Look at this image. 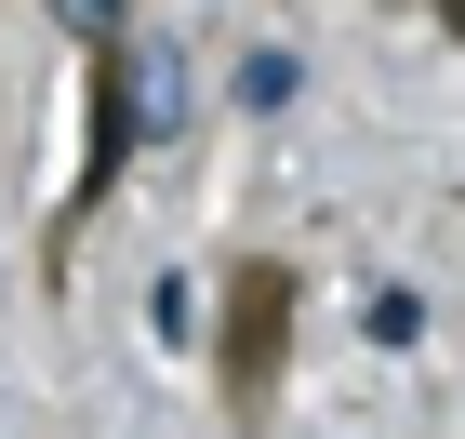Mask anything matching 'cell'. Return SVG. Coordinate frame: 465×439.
Segmentation results:
<instances>
[{"label": "cell", "mask_w": 465, "mask_h": 439, "mask_svg": "<svg viewBox=\"0 0 465 439\" xmlns=\"http://www.w3.org/2000/svg\"><path fill=\"white\" fill-rule=\"evenodd\" d=\"M146 120H160V134L186 120V54H173V40H160V67H146Z\"/></svg>", "instance_id": "obj_2"}, {"label": "cell", "mask_w": 465, "mask_h": 439, "mask_svg": "<svg viewBox=\"0 0 465 439\" xmlns=\"http://www.w3.org/2000/svg\"><path fill=\"white\" fill-rule=\"evenodd\" d=\"M280 346H292V266L252 254L226 280V333H213V373H226V426H266V386H280Z\"/></svg>", "instance_id": "obj_1"}, {"label": "cell", "mask_w": 465, "mask_h": 439, "mask_svg": "<svg viewBox=\"0 0 465 439\" xmlns=\"http://www.w3.org/2000/svg\"><path fill=\"white\" fill-rule=\"evenodd\" d=\"M439 27H452V40H465V0H439Z\"/></svg>", "instance_id": "obj_4"}, {"label": "cell", "mask_w": 465, "mask_h": 439, "mask_svg": "<svg viewBox=\"0 0 465 439\" xmlns=\"http://www.w3.org/2000/svg\"><path fill=\"white\" fill-rule=\"evenodd\" d=\"M240 107H292V54H252V67H240Z\"/></svg>", "instance_id": "obj_3"}]
</instances>
